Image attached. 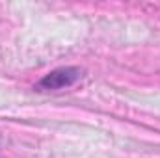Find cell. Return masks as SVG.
<instances>
[{"mask_svg":"<svg viewBox=\"0 0 160 158\" xmlns=\"http://www.w3.org/2000/svg\"><path fill=\"white\" fill-rule=\"evenodd\" d=\"M82 73L84 71L80 67H58V69L47 73L36 84V89L38 91H58V89L69 87L82 78Z\"/></svg>","mask_w":160,"mask_h":158,"instance_id":"6da1fadb","label":"cell"}]
</instances>
